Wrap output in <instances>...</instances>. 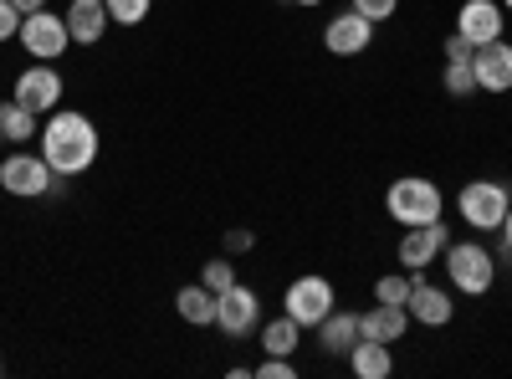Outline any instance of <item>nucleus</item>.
Masks as SVG:
<instances>
[{
    "mask_svg": "<svg viewBox=\"0 0 512 379\" xmlns=\"http://www.w3.org/2000/svg\"><path fill=\"white\" fill-rule=\"evenodd\" d=\"M405 298H410V272L400 267V272H384L379 282H374V303H400L405 308Z\"/></svg>",
    "mask_w": 512,
    "mask_h": 379,
    "instance_id": "obj_23",
    "label": "nucleus"
},
{
    "mask_svg": "<svg viewBox=\"0 0 512 379\" xmlns=\"http://www.w3.org/2000/svg\"><path fill=\"white\" fill-rule=\"evenodd\" d=\"M16 41L26 47V57H36V62H57V57L72 47V31H67V21L52 16V11H31V16H21Z\"/></svg>",
    "mask_w": 512,
    "mask_h": 379,
    "instance_id": "obj_7",
    "label": "nucleus"
},
{
    "mask_svg": "<svg viewBox=\"0 0 512 379\" xmlns=\"http://www.w3.org/2000/svg\"><path fill=\"white\" fill-rule=\"evenodd\" d=\"M333 308H338V298H333V282H328V277H318V272H308V277L287 282V292H282V313H287V318H297L303 328H318Z\"/></svg>",
    "mask_w": 512,
    "mask_h": 379,
    "instance_id": "obj_6",
    "label": "nucleus"
},
{
    "mask_svg": "<svg viewBox=\"0 0 512 379\" xmlns=\"http://www.w3.org/2000/svg\"><path fill=\"white\" fill-rule=\"evenodd\" d=\"M472 72H477V93H512V41H487L472 52Z\"/></svg>",
    "mask_w": 512,
    "mask_h": 379,
    "instance_id": "obj_11",
    "label": "nucleus"
},
{
    "mask_svg": "<svg viewBox=\"0 0 512 379\" xmlns=\"http://www.w3.org/2000/svg\"><path fill=\"white\" fill-rule=\"evenodd\" d=\"M11 6H16L21 16H31V11H47V0H11Z\"/></svg>",
    "mask_w": 512,
    "mask_h": 379,
    "instance_id": "obj_32",
    "label": "nucleus"
},
{
    "mask_svg": "<svg viewBox=\"0 0 512 379\" xmlns=\"http://www.w3.org/2000/svg\"><path fill=\"white\" fill-rule=\"evenodd\" d=\"M36 149H41V159H47L62 180H72V175H88L93 164H98L103 139H98V123L88 113L57 108V113H47V123H41Z\"/></svg>",
    "mask_w": 512,
    "mask_h": 379,
    "instance_id": "obj_1",
    "label": "nucleus"
},
{
    "mask_svg": "<svg viewBox=\"0 0 512 379\" xmlns=\"http://www.w3.org/2000/svg\"><path fill=\"white\" fill-rule=\"evenodd\" d=\"M200 282H205L210 292H226V287L236 282V262H231V257H210V262L200 267Z\"/></svg>",
    "mask_w": 512,
    "mask_h": 379,
    "instance_id": "obj_25",
    "label": "nucleus"
},
{
    "mask_svg": "<svg viewBox=\"0 0 512 379\" xmlns=\"http://www.w3.org/2000/svg\"><path fill=\"white\" fill-rule=\"evenodd\" d=\"M318 344L328 349V354H349L354 344H359V313H328L323 323H318Z\"/></svg>",
    "mask_w": 512,
    "mask_h": 379,
    "instance_id": "obj_19",
    "label": "nucleus"
},
{
    "mask_svg": "<svg viewBox=\"0 0 512 379\" xmlns=\"http://www.w3.org/2000/svg\"><path fill=\"white\" fill-rule=\"evenodd\" d=\"M62 93H67V82H62L57 62H31V67H21V77H16V103H26L36 118H41V113H57V108H62Z\"/></svg>",
    "mask_w": 512,
    "mask_h": 379,
    "instance_id": "obj_9",
    "label": "nucleus"
},
{
    "mask_svg": "<svg viewBox=\"0 0 512 379\" xmlns=\"http://www.w3.org/2000/svg\"><path fill=\"white\" fill-rule=\"evenodd\" d=\"M21 31V11L11 6V0H0V41H11Z\"/></svg>",
    "mask_w": 512,
    "mask_h": 379,
    "instance_id": "obj_30",
    "label": "nucleus"
},
{
    "mask_svg": "<svg viewBox=\"0 0 512 379\" xmlns=\"http://www.w3.org/2000/svg\"><path fill=\"white\" fill-rule=\"evenodd\" d=\"M410 328V313L400 303H374L369 313H359V339H374V344H400Z\"/></svg>",
    "mask_w": 512,
    "mask_h": 379,
    "instance_id": "obj_16",
    "label": "nucleus"
},
{
    "mask_svg": "<svg viewBox=\"0 0 512 379\" xmlns=\"http://www.w3.org/2000/svg\"><path fill=\"white\" fill-rule=\"evenodd\" d=\"M221 246H226V257H246V251L256 246V236L236 226V231H226V241H221Z\"/></svg>",
    "mask_w": 512,
    "mask_h": 379,
    "instance_id": "obj_29",
    "label": "nucleus"
},
{
    "mask_svg": "<svg viewBox=\"0 0 512 379\" xmlns=\"http://www.w3.org/2000/svg\"><path fill=\"white\" fill-rule=\"evenodd\" d=\"M441 210H446V195L425 175H400L384 190V216L400 226H431V221H441Z\"/></svg>",
    "mask_w": 512,
    "mask_h": 379,
    "instance_id": "obj_2",
    "label": "nucleus"
},
{
    "mask_svg": "<svg viewBox=\"0 0 512 379\" xmlns=\"http://www.w3.org/2000/svg\"><path fill=\"white\" fill-rule=\"evenodd\" d=\"M292 6H323V0H292Z\"/></svg>",
    "mask_w": 512,
    "mask_h": 379,
    "instance_id": "obj_33",
    "label": "nucleus"
},
{
    "mask_svg": "<svg viewBox=\"0 0 512 379\" xmlns=\"http://www.w3.org/2000/svg\"><path fill=\"white\" fill-rule=\"evenodd\" d=\"M502 0H461L456 11V31L472 41V47H487V41H502Z\"/></svg>",
    "mask_w": 512,
    "mask_h": 379,
    "instance_id": "obj_14",
    "label": "nucleus"
},
{
    "mask_svg": "<svg viewBox=\"0 0 512 379\" xmlns=\"http://www.w3.org/2000/svg\"><path fill=\"white\" fill-rule=\"evenodd\" d=\"M349 369H354V379H390L395 374V354H390V344L359 339L349 349Z\"/></svg>",
    "mask_w": 512,
    "mask_h": 379,
    "instance_id": "obj_17",
    "label": "nucleus"
},
{
    "mask_svg": "<svg viewBox=\"0 0 512 379\" xmlns=\"http://www.w3.org/2000/svg\"><path fill=\"white\" fill-rule=\"evenodd\" d=\"M497 231H502V251H507V257H512V210H507V216H502V226H497Z\"/></svg>",
    "mask_w": 512,
    "mask_h": 379,
    "instance_id": "obj_31",
    "label": "nucleus"
},
{
    "mask_svg": "<svg viewBox=\"0 0 512 379\" xmlns=\"http://www.w3.org/2000/svg\"><path fill=\"white\" fill-rule=\"evenodd\" d=\"M502 11H512V0H502Z\"/></svg>",
    "mask_w": 512,
    "mask_h": 379,
    "instance_id": "obj_34",
    "label": "nucleus"
},
{
    "mask_svg": "<svg viewBox=\"0 0 512 379\" xmlns=\"http://www.w3.org/2000/svg\"><path fill=\"white\" fill-rule=\"evenodd\" d=\"M41 129H36V113L26 108V103H16V98H6L0 103V144H11V149H21L26 139H36Z\"/></svg>",
    "mask_w": 512,
    "mask_h": 379,
    "instance_id": "obj_20",
    "label": "nucleus"
},
{
    "mask_svg": "<svg viewBox=\"0 0 512 379\" xmlns=\"http://www.w3.org/2000/svg\"><path fill=\"white\" fill-rule=\"evenodd\" d=\"M405 313H410V323H420V328H446V323L456 318V303H451V292H446V287L425 282V272H410Z\"/></svg>",
    "mask_w": 512,
    "mask_h": 379,
    "instance_id": "obj_10",
    "label": "nucleus"
},
{
    "mask_svg": "<svg viewBox=\"0 0 512 379\" xmlns=\"http://www.w3.org/2000/svg\"><path fill=\"white\" fill-rule=\"evenodd\" d=\"M251 374H256V379H292V374H297V364H292V359H282V354H267Z\"/></svg>",
    "mask_w": 512,
    "mask_h": 379,
    "instance_id": "obj_27",
    "label": "nucleus"
},
{
    "mask_svg": "<svg viewBox=\"0 0 512 379\" xmlns=\"http://www.w3.org/2000/svg\"><path fill=\"white\" fill-rule=\"evenodd\" d=\"M216 328L226 339H246L251 328H262V298H256V287L231 282L226 292H216Z\"/></svg>",
    "mask_w": 512,
    "mask_h": 379,
    "instance_id": "obj_8",
    "label": "nucleus"
},
{
    "mask_svg": "<svg viewBox=\"0 0 512 379\" xmlns=\"http://www.w3.org/2000/svg\"><path fill=\"white\" fill-rule=\"evenodd\" d=\"M456 210L472 231H497L502 216L512 210V190H507V180H466L456 190Z\"/></svg>",
    "mask_w": 512,
    "mask_h": 379,
    "instance_id": "obj_5",
    "label": "nucleus"
},
{
    "mask_svg": "<svg viewBox=\"0 0 512 379\" xmlns=\"http://www.w3.org/2000/svg\"><path fill=\"white\" fill-rule=\"evenodd\" d=\"M175 313L190 323V328H210L216 323V292H210L205 282H190L175 292Z\"/></svg>",
    "mask_w": 512,
    "mask_h": 379,
    "instance_id": "obj_18",
    "label": "nucleus"
},
{
    "mask_svg": "<svg viewBox=\"0 0 512 379\" xmlns=\"http://www.w3.org/2000/svg\"><path fill=\"white\" fill-rule=\"evenodd\" d=\"M0 190L16 195V200H41V195H62V175L52 170L47 159H41V149L31 154L26 144L11 149L6 159H0Z\"/></svg>",
    "mask_w": 512,
    "mask_h": 379,
    "instance_id": "obj_3",
    "label": "nucleus"
},
{
    "mask_svg": "<svg viewBox=\"0 0 512 379\" xmlns=\"http://www.w3.org/2000/svg\"><path fill=\"white\" fill-rule=\"evenodd\" d=\"M297 344H303V323H297V318L282 313V318L262 323V354H282V359H292Z\"/></svg>",
    "mask_w": 512,
    "mask_h": 379,
    "instance_id": "obj_21",
    "label": "nucleus"
},
{
    "mask_svg": "<svg viewBox=\"0 0 512 379\" xmlns=\"http://www.w3.org/2000/svg\"><path fill=\"white\" fill-rule=\"evenodd\" d=\"M103 6H108V16L118 26H144L149 11H154V0H103Z\"/></svg>",
    "mask_w": 512,
    "mask_h": 379,
    "instance_id": "obj_24",
    "label": "nucleus"
},
{
    "mask_svg": "<svg viewBox=\"0 0 512 379\" xmlns=\"http://www.w3.org/2000/svg\"><path fill=\"white\" fill-rule=\"evenodd\" d=\"M446 277L456 292H466V298H482V292H492L497 282V262H492V251L482 241H446Z\"/></svg>",
    "mask_w": 512,
    "mask_h": 379,
    "instance_id": "obj_4",
    "label": "nucleus"
},
{
    "mask_svg": "<svg viewBox=\"0 0 512 379\" xmlns=\"http://www.w3.org/2000/svg\"><path fill=\"white\" fill-rule=\"evenodd\" d=\"M349 6H354L364 21H374V26H379V21H390V16L400 11V0H349Z\"/></svg>",
    "mask_w": 512,
    "mask_h": 379,
    "instance_id": "obj_26",
    "label": "nucleus"
},
{
    "mask_svg": "<svg viewBox=\"0 0 512 379\" xmlns=\"http://www.w3.org/2000/svg\"><path fill=\"white\" fill-rule=\"evenodd\" d=\"M441 88H446V98H472V93H477V72H472V62H446Z\"/></svg>",
    "mask_w": 512,
    "mask_h": 379,
    "instance_id": "obj_22",
    "label": "nucleus"
},
{
    "mask_svg": "<svg viewBox=\"0 0 512 379\" xmlns=\"http://www.w3.org/2000/svg\"><path fill=\"white\" fill-rule=\"evenodd\" d=\"M0 369H6V364H0Z\"/></svg>",
    "mask_w": 512,
    "mask_h": 379,
    "instance_id": "obj_35",
    "label": "nucleus"
},
{
    "mask_svg": "<svg viewBox=\"0 0 512 379\" xmlns=\"http://www.w3.org/2000/svg\"><path fill=\"white\" fill-rule=\"evenodd\" d=\"M472 52H477V47H472V41H466L461 31L446 36V62H472Z\"/></svg>",
    "mask_w": 512,
    "mask_h": 379,
    "instance_id": "obj_28",
    "label": "nucleus"
},
{
    "mask_svg": "<svg viewBox=\"0 0 512 379\" xmlns=\"http://www.w3.org/2000/svg\"><path fill=\"white\" fill-rule=\"evenodd\" d=\"M369 41H374V21H364L354 6L338 11V16L323 26V47H328L333 57H359V52H369Z\"/></svg>",
    "mask_w": 512,
    "mask_h": 379,
    "instance_id": "obj_13",
    "label": "nucleus"
},
{
    "mask_svg": "<svg viewBox=\"0 0 512 379\" xmlns=\"http://www.w3.org/2000/svg\"><path fill=\"white\" fill-rule=\"evenodd\" d=\"M62 21H67L72 41H82V47H98V41L108 36V26H113L103 0H67V16Z\"/></svg>",
    "mask_w": 512,
    "mask_h": 379,
    "instance_id": "obj_15",
    "label": "nucleus"
},
{
    "mask_svg": "<svg viewBox=\"0 0 512 379\" xmlns=\"http://www.w3.org/2000/svg\"><path fill=\"white\" fill-rule=\"evenodd\" d=\"M446 241H451V231H446V221H431V226H405V236H400V267L405 272H425L441 251H446Z\"/></svg>",
    "mask_w": 512,
    "mask_h": 379,
    "instance_id": "obj_12",
    "label": "nucleus"
}]
</instances>
